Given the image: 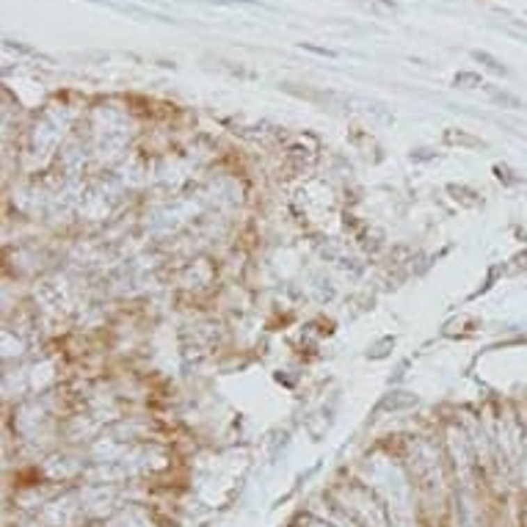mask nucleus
I'll return each mask as SVG.
<instances>
[{
    "mask_svg": "<svg viewBox=\"0 0 527 527\" xmlns=\"http://www.w3.org/2000/svg\"><path fill=\"white\" fill-rule=\"evenodd\" d=\"M409 160L411 163H431V160H439V152L431 150V147H420V150L409 152Z\"/></svg>",
    "mask_w": 527,
    "mask_h": 527,
    "instance_id": "nucleus-9",
    "label": "nucleus"
},
{
    "mask_svg": "<svg viewBox=\"0 0 527 527\" xmlns=\"http://www.w3.org/2000/svg\"><path fill=\"white\" fill-rule=\"evenodd\" d=\"M417 403H420V398H417L414 392H406V389H392V392H386V395H384V398L376 403L373 417H378V414H400V411L414 409Z\"/></svg>",
    "mask_w": 527,
    "mask_h": 527,
    "instance_id": "nucleus-1",
    "label": "nucleus"
},
{
    "mask_svg": "<svg viewBox=\"0 0 527 527\" xmlns=\"http://www.w3.org/2000/svg\"><path fill=\"white\" fill-rule=\"evenodd\" d=\"M395 334H384L381 340H376L373 345H368V359L370 362H381V359H386V356H392V348H395Z\"/></svg>",
    "mask_w": 527,
    "mask_h": 527,
    "instance_id": "nucleus-4",
    "label": "nucleus"
},
{
    "mask_svg": "<svg viewBox=\"0 0 527 527\" xmlns=\"http://www.w3.org/2000/svg\"><path fill=\"white\" fill-rule=\"evenodd\" d=\"M453 86H455V88H483L486 83L480 80V75H475V72H458V75L453 77Z\"/></svg>",
    "mask_w": 527,
    "mask_h": 527,
    "instance_id": "nucleus-8",
    "label": "nucleus"
},
{
    "mask_svg": "<svg viewBox=\"0 0 527 527\" xmlns=\"http://www.w3.org/2000/svg\"><path fill=\"white\" fill-rule=\"evenodd\" d=\"M442 141H445L448 147H458V150H486V141H483V139H478V136H472V133H466V130H458V127H448V130L442 133Z\"/></svg>",
    "mask_w": 527,
    "mask_h": 527,
    "instance_id": "nucleus-2",
    "label": "nucleus"
},
{
    "mask_svg": "<svg viewBox=\"0 0 527 527\" xmlns=\"http://www.w3.org/2000/svg\"><path fill=\"white\" fill-rule=\"evenodd\" d=\"M486 88V94L497 102V105H503V108H514V111H519V108H527L525 102L517 97V94H511V91H503V88H494V86H483Z\"/></svg>",
    "mask_w": 527,
    "mask_h": 527,
    "instance_id": "nucleus-5",
    "label": "nucleus"
},
{
    "mask_svg": "<svg viewBox=\"0 0 527 527\" xmlns=\"http://www.w3.org/2000/svg\"><path fill=\"white\" fill-rule=\"evenodd\" d=\"M491 171H494V177H497L503 185H508V188L522 185V177H517V171H514V168H508V166H503V163H497Z\"/></svg>",
    "mask_w": 527,
    "mask_h": 527,
    "instance_id": "nucleus-7",
    "label": "nucleus"
},
{
    "mask_svg": "<svg viewBox=\"0 0 527 527\" xmlns=\"http://www.w3.org/2000/svg\"><path fill=\"white\" fill-rule=\"evenodd\" d=\"M472 58L478 61V64H483L489 72H494V75H500V77H505L508 75V70H505V64H500L491 53H486V50H472Z\"/></svg>",
    "mask_w": 527,
    "mask_h": 527,
    "instance_id": "nucleus-6",
    "label": "nucleus"
},
{
    "mask_svg": "<svg viewBox=\"0 0 527 527\" xmlns=\"http://www.w3.org/2000/svg\"><path fill=\"white\" fill-rule=\"evenodd\" d=\"M445 191L450 194L453 202H458V205H461V207H466V210H478V207L483 205L480 194H478L475 188H469V185H458V182H450V185H448Z\"/></svg>",
    "mask_w": 527,
    "mask_h": 527,
    "instance_id": "nucleus-3",
    "label": "nucleus"
}]
</instances>
